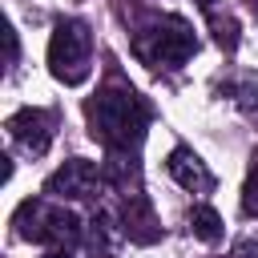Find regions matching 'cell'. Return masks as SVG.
Returning <instances> with one entry per match:
<instances>
[{"instance_id":"6da1fadb","label":"cell","mask_w":258,"mask_h":258,"mask_svg":"<svg viewBox=\"0 0 258 258\" xmlns=\"http://www.w3.org/2000/svg\"><path fill=\"white\" fill-rule=\"evenodd\" d=\"M85 117H89L93 141H101L109 153H137V145L149 129V105L137 97V89H129L121 81H113L97 97H89Z\"/></svg>"},{"instance_id":"7a4b0ae2","label":"cell","mask_w":258,"mask_h":258,"mask_svg":"<svg viewBox=\"0 0 258 258\" xmlns=\"http://www.w3.org/2000/svg\"><path fill=\"white\" fill-rule=\"evenodd\" d=\"M16 234L24 242H40L52 250H73L81 242V218L64 206H56L52 198H28L20 202L16 218H12Z\"/></svg>"},{"instance_id":"3957f363","label":"cell","mask_w":258,"mask_h":258,"mask_svg":"<svg viewBox=\"0 0 258 258\" xmlns=\"http://www.w3.org/2000/svg\"><path fill=\"white\" fill-rule=\"evenodd\" d=\"M133 52L153 69H177L198 52L194 24L181 16H157L133 36Z\"/></svg>"},{"instance_id":"277c9868","label":"cell","mask_w":258,"mask_h":258,"mask_svg":"<svg viewBox=\"0 0 258 258\" xmlns=\"http://www.w3.org/2000/svg\"><path fill=\"white\" fill-rule=\"evenodd\" d=\"M48 69L60 85H85L93 69V36L85 20H56L48 36Z\"/></svg>"},{"instance_id":"5b68a950","label":"cell","mask_w":258,"mask_h":258,"mask_svg":"<svg viewBox=\"0 0 258 258\" xmlns=\"http://www.w3.org/2000/svg\"><path fill=\"white\" fill-rule=\"evenodd\" d=\"M101 185H105V173L93 161H85V157H69L56 173L44 177V194L52 202H64V198L69 202H81V198H93Z\"/></svg>"},{"instance_id":"8992f818","label":"cell","mask_w":258,"mask_h":258,"mask_svg":"<svg viewBox=\"0 0 258 258\" xmlns=\"http://www.w3.org/2000/svg\"><path fill=\"white\" fill-rule=\"evenodd\" d=\"M52 133H56V117L48 109H16L8 117V137L24 153H44L52 145Z\"/></svg>"},{"instance_id":"52a82bcc","label":"cell","mask_w":258,"mask_h":258,"mask_svg":"<svg viewBox=\"0 0 258 258\" xmlns=\"http://www.w3.org/2000/svg\"><path fill=\"white\" fill-rule=\"evenodd\" d=\"M121 230H125V238L137 242V246H153V242L161 238V218H157L153 202H149L141 189L125 194V202H121Z\"/></svg>"},{"instance_id":"ba28073f","label":"cell","mask_w":258,"mask_h":258,"mask_svg":"<svg viewBox=\"0 0 258 258\" xmlns=\"http://www.w3.org/2000/svg\"><path fill=\"white\" fill-rule=\"evenodd\" d=\"M165 169H169V177H173L181 189H189V194H210V189H214V173L206 169V161H202L189 145H173L169 157H165Z\"/></svg>"},{"instance_id":"9c48e42d","label":"cell","mask_w":258,"mask_h":258,"mask_svg":"<svg viewBox=\"0 0 258 258\" xmlns=\"http://www.w3.org/2000/svg\"><path fill=\"white\" fill-rule=\"evenodd\" d=\"M101 173H105V185H113V189H121V194L141 189V165H137V153H109L105 165H101Z\"/></svg>"},{"instance_id":"30bf717a","label":"cell","mask_w":258,"mask_h":258,"mask_svg":"<svg viewBox=\"0 0 258 258\" xmlns=\"http://www.w3.org/2000/svg\"><path fill=\"white\" fill-rule=\"evenodd\" d=\"M222 93H226L246 117L258 121V77H254V73H238V77H230V81L222 85Z\"/></svg>"},{"instance_id":"8fae6325","label":"cell","mask_w":258,"mask_h":258,"mask_svg":"<svg viewBox=\"0 0 258 258\" xmlns=\"http://www.w3.org/2000/svg\"><path fill=\"white\" fill-rule=\"evenodd\" d=\"M189 234L198 238V242H222V214L214 210V206H194L189 210Z\"/></svg>"},{"instance_id":"7c38bea8","label":"cell","mask_w":258,"mask_h":258,"mask_svg":"<svg viewBox=\"0 0 258 258\" xmlns=\"http://www.w3.org/2000/svg\"><path fill=\"white\" fill-rule=\"evenodd\" d=\"M210 28H214V40H218V48L222 52H234L238 48V20L234 16H210Z\"/></svg>"},{"instance_id":"4fadbf2b","label":"cell","mask_w":258,"mask_h":258,"mask_svg":"<svg viewBox=\"0 0 258 258\" xmlns=\"http://www.w3.org/2000/svg\"><path fill=\"white\" fill-rule=\"evenodd\" d=\"M242 214L258 218V149L250 157V173H246V185H242Z\"/></svg>"},{"instance_id":"5bb4252c","label":"cell","mask_w":258,"mask_h":258,"mask_svg":"<svg viewBox=\"0 0 258 258\" xmlns=\"http://www.w3.org/2000/svg\"><path fill=\"white\" fill-rule=\"evenodd\" d=\"M234 258H258V238H242L234 246Z\"/></svg>"},{"instance_id":"9a60e30c","label":"cell","mask_w":258,"mask_h":258,"mask_svg":"<svg viewBox=\"0 0 258 258\" xmlns=\"http://www.w3.org/2000/svg\"><path fill=\"white\" fill-rule=\"evenodd\" d=\"M4 44H8V69L16 64V56H20V40H16V32L12 28H4Z\"/></svg>"},{"instance_id":"2e32d148","label":"cell","mask_w":258,"mask_h":258,"mask_svg":"<svg viewBox=\"0 0 258 258\" xmlns=\"http://www.w3.org/2000/svg\"><path fill=\"white\" fill-rule=\"evenodd\" d=\"M198 8H202L206 16H214V0H198Z\"/></svg>"},{"instance_id":"e0dca14e","label":"cell","mask_w":258,"mask_h":258,"mask_svg":"<svg viewBox=\"0 0 258 258\" xmlns=\"http://www.w3.org/2000/svg\"><path fill=\"white\" fill-rule=\"evenodd\" d=\"M44 258H64V250H48V254H44Z\"/></svg>"},{"instance_id":"ac0fdd59","label":"cell","mask_w":258,"mask_h":258,"mask_svg":"<svg viewBox=\"0 0 258 258\" xmlns=\"http://www.w3.org/2000/svg\"><path fill=\"white\" fill-rule=\"evenodd\" d=\"M93 258H109V254H93Z\"/></svg>"}]
</instances>
